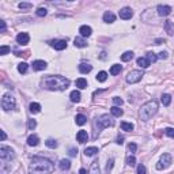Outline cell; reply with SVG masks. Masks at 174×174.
I'll return each mask as SVG.
<instances>
[{"label":"cell","instance_id":"1","mask_svg":"<svg viewBox=\"0 0 174 174\" xmlns=\"http://www.w3.org/2000/svg\"><path fill=\"white\" fill-rule=\"evenodd\" d=\"M53 170L55 165L52 163V161L42 158V156H34L29 167L30 174H50Z\"/></svg>","mask_w":174,"mask_h":174},{"label":"cell","instance_id":"2","mask_svg":"<svg viewBox=\"0 0 174 174\" xmlns=\"http://www.w3.org/2000/svg\"><path fill=\"white\" fill-rule=\"evenodd\" d=\"M69 86V79L60 75H55V76H48L44 79V87L48 90H56V91H63V90L68 89Z\"/></svg>","mask_w":174,"mask_h":174},{"label":"cell","instance_id":"3","mask_svg":"<svg viewBox=\"0 0 174 174\" xmlns=\"http://www.w3.org/2000/svg\"><path fill=\"white\" fill-rule=\"evenodd\" d=\"M156 112H158V102L156 101H148L140 108V118L143 121H148Z\"/></svg>","mask_w":174,"mask_h":174},{"label":"cell","instance_id":"4","mask_svg":"<svg viewBox=\"0 0 174 174\" xmlns=\"http://www.w3.org/2000/svg\"><path fill=\"white\" fill-rule=\"evenodd\" d=\"M15 106H16L15 98L12 97L10 93H6V94L3 95V98H1V108H3V110L10 112V110L15 109Z\"/></svg>","mask_w":174,"mask_h":174},{"label":"cell","instance_id":"5","mask_svg":"<svg viewBox=\"0 0 174 174\" xmlns=\"http://www.w3.org/2000/svg\"><path fill=\"white\" fill-rule=\"evenodd\" d=\"M113 124H114V121H113V118L109 114H102L97 118V127L99 131H102L103 128L112 127Z\"/></svg>","mask_w":174,"mask_h":174},{"label":"cell","instance_id":"6","mask_svg":"<svg viewBox=\"0 0 174 174\" xmlns=\"http://www.w3.org/2000/svg\"><path fill=\"white\" fill-rule=\"evenodd\" d=\"M15 156V152L11 147H7V146H1L0 147V158L1 161H11Z\"/></svg>","mask_w":174,"mask_h":174},{"label":"cell","instance_id":"7","mask_svg":"<svg viewBox=\"0 0 174 174\" xmlns=\"http://www.w3.org/2000/svg\"><path fill=\"white\" fill-rule=\"evenodd\" d=\"M170 165H171V155L170 154H163V155L161 156L159 162L156 163V169H158V170H165V169H167Z\"/></svg>","mask_w":174,"mask_h":174},{"label":"cell","instance_id":"8","mask_svg":"<svg viewBox=\"0 0 174 174\" xmlns=\"http://www.w3.org/2000/svg\"><path fill=\"white\" fill-rule=\"evenodd\" d=\"M144 76L142 71H139V69H135V71H131L129 74L127 75V82L133 84V83H137L142 80V78Z\"/></svg>","mask_w":174,"mask_h":174},{"label":"cell","instance_id":"9","mask_svg":"<svg viewBox=\"0 0 174 174\" xmlns=\"http://www.w3.org/2000/svg\"><path fill=\"white\" fill-rule=\"evenodd\" d=\"M118 15H120L121 19H124V21H128V19H131L133 16V11L129 8V7H124V8H121L120 12H118Z\"/></svg>","mask_w":174,"mask_h":174},{"label":"cell","instance_id":"10","mask_svg":"<svg viewBox=\"0 0 174 174\" xmlns=\"http://www.w3.org/2000/svg\"><path fill=\"white\" fill-rule=\"evenodd\" d=\"M156 11H158V15H159V16H167V15H170V12H171V7L159 4V6L156 7Z\"/></svg>","mask_w":174,"mask_h":174},{"label":"cell","instance_id":"11","mask_svg":"<svg viewBox=\"0 0 174 174\" xmlns=\"http://www.w3.org/2000/svg\"><path fill=\"white\" fill-rule=\"evenodd\" d=\"M30 41V36L27 33H19L18 36H16V42L19 45H27Z\"/></svg>","mask_w":174,"mask_h":174},{"label":"cell","instance_id":"12","mask_svg":"<svg viewBox=\"0 0 174 174\" xmlns=\"http://www.w3.org/2000/svg\"><path fill=\"white\" fill-rule=\"evenodd\" d=\"M46 63L44 60H36V61H33V69H36V71H44L46 69Z\"/></svg>","mask_w":174,"mask_h":174},{"label":"cell","instance_id":"13","mask_svg":"<svg viewBox=\"0 0 174 174\" xmlns=\"http://www.w3.org/2000/svg\"><path fill=\"white\" fill-rule=\"evenodd\" d=\"M52 46L56 50H63L67 48V41H65V40H56V41H52Z\"/></svg>","mask_w":174,"mask_h":174},{"label":"cell","instance_id":"14","mask_svg":"<svg viewBox=\"0 0 174 174\" xmlns=\"http://www.w3.org/2000/svg\"><path fill=\"white\" fill-rule=\"evenodd\" d=\"M79 33H80V36H82L83 38H86V37H90V36H91L93 30H91V27H90V26H87V25H83V26L79 27Z\"/></svg>","mask_w":174,"mask_h":174},{"label":"cell","instance_id":"15","mask_svg":"<svg viewBox=\"0 0 174 174\" xmlns=\"http://www.w3.org/2000/svg\"><path fill=\"white\" fill-rule=\"evenodd\" d=\"M76 140L79 143H82V144H83V143H86L87 140H89V135H87V132H86V131H83V129L79 131V132L76 133Z\"/></svg>","mask_w":174,"mask_h":174},{"label":"cell","instance_id":"16","mask_svg":"<svg viewBox=\"0 0 174 174\" xmlns=\"http://www.w3.org/2000/svg\"><path fill=\"white\" fill-rule=\"evenodd\" d=\"M38 143H40V137L37 135H30L27 137V144L30 147H36V146H38Z\"/></svg>","mask_w":174,"mask_h":174},{"label":"cell","instance_id":"17","mask_svg":"<svg viewBox=\"0 0 174 174\" xmlns=\"http://www.w3.org/2000/svg\"><path fill=\"white\" fill-rule=\"evenodd\" d=\"M116 21V15L113 14L112 11H106L103 14V22H106V23H113Z\"/></svg>","mask_w":174,"mask_h":174},{"label":"cell","instance_id":"18","mask_svg":"<svg viewBox=\"0 0 174 174\" xmlns=\"http://www.w3.org/2000/svg\"><path fill=\"white\" fill-rule=\"evenodd\" d=\"M136 63H137L139 67H142V68H148L150 67V60L147 59V57H139L137 60H136Z\"/></svg>","mask_w":174,"mask_h":174},{"label":"cell","instance_id":"19","mask_svg":"<svg viewBox=\"0 0 174 174\" xmlns=\"http://www.w3.org/2000/svg\"><path fill=\"white\" fill-rule=\"evenodd\" d=\"M165 30L169 36H173L174 34V22L173 21H166L165 22Z\"/></svg>","mask_w":174,"mask_h":174},{"label":"cell","instance_id":"20","mask_svg":"<svg viewBox=\"0 0 174 174\" xmlns=\"http://www.w3.org/2000/svg\"><path fill=\"white\" fill-rule=\"evenodd\" d=\"M79 72L80 74H89V72H91L93 67L90 64H86V63H82V64H79Z\"/></svg>","mask_w":174,"mask_h":174},{"label":"cell","instance_id":"21","mask_svg":"<svg viewBox=\"0 0 174 174\" xmlns=\"http://www.w3.org/2000/svg\"><path fill=\"white\" fill-rule=\"evenodd\" d=\"M74 45L76 48H86L87 46V42H86V40L83 38V37H76V38L74 40Z\"/></svg>","mask_w":174,"mask_h":174},{"label":"cell","instance_id":"22","mask_svg":"<svg viewBox=\"0 0 174 174\" xmlns=\"http://www.w3.org/2000/svg\"><path fill=\"white\" fill-rule=\"evenodd\" d=\"M29 109H30V112L31 113H40L41 112V105L40 103H37V102H33V103H30V106H29Z\"/></svg>","mask_w":174,"mask_h":174},{"label":"cell","instance_id":"23","mask_svg":"<svg viewBox=\"0 0 174 174\" xmlns=\"http://www.w3.org/2000/svg\"><path fill=\"white\" fill-rule=\"evenodd\" d=\"M122 71V67H121L120 64H114V65H112V68H110V74L112 75H120V72Z\"/></svg>","mask_w":174,"mask_h":174},{"label":"cell","instance_id":"24","mask_svg":"<svg viewBox=\"0 0 174 174\" xmlns=\"http://www.w3.org/2000/svg\"><path fill=\"white\" fill-rule=\"evenodd\" d=\"M69 98H71V101L72 102H75V103H78L80 101V93L78 91V90H74V91L69 94Z\"/></svg>","mask_w":174,"mask_h":174},{"label":"cell","instance_id":"25","mask_svg":"<svg viewBox=\"0 0 174 174\" xmlns=\"http://www.w3.org/2000/svg\"><path fill=\"white\" fill-rule=\"evenodd\" d=\"M75 121H76L78 125H84L86 122H87V117H86L84 114H78L76 117H75Z\"/></svg>","mask_w":174,"mask_h":174},{"label":"cell","instance_id":"26","mask_svg":"<svg viewBox=\"0 0 174 174\" xmlns=\"http://www.w3.org/2000/svg\"><path fill=\"white\" fill-rule=\"evenodd\" d=\"M59 166H60L61 170H69V167H71V162H69L68 159H61Z\"/></svg>","mask_w":174,"mask_h":174},{"label":"cell","instance_id":"27","mask_svg":"<svg viewBox=\"0 0 174 174\" xmlns=\"http://www.w3.org/2000/svg\"><path fill=\"white\" fill-rule=\"evenodd\" d=\"M89 174H99V165H98L97 161H94V162H93L91 167H90Z\"/></svg>","mask_w":174,"mask_h":174},{"label":"cell","instance_id":"28","mask_svg":"<svg viewBox=\"0 0 174 174\" xmlns=\"http://www.w3.org/2000/svg\"><path fill=\"white\" fill-rule=\"evenodd\" d=\"M133 59V52H124V53L121 55V60L122 61H131V60Z\"/></svg>","mask_w":174,"mask_h":174},{"label":"cell","instance_id":"29","mask_svg":"<svg viewBox=\"0 0 174 174\" xmlns=\"http://www.w3.org/2000/svg\"><path fill=\"white\" fill-rule=\"evenodd\" d=\"M97 152H98V148H97V147H87V148L84 150L86 156H94Z\"/></svg>","mask_w":174,"mask_h":174},{"label":"cell","instance_id":"30","mask_svg":"<svg viewBox=\"0 0 174 174\" xmlns=\"http://www.w3.org/2000/svg\"><path fill=\"white\" fill-rule=\"evenodd\" d=\"M76 87H79V89H86L87 87V80L84 79V78H79V79H76Z\"/></svg>","mask_w":174,"mask_h":174},{"label":"cell","instance_id":"31","mask_svg":"<svg viewBox=\"0 0 174 174\" xmlns=\"http://www.w3.org/2000/svg\"><path fill=\"white\" fill-rule=\"evenodd\" d=\"M110 112H112V114L114 116V117H121V116H122V109H120L118 106H113L112 109H110Z\"/></svg>","mask_w":174,"mask_h":174},{"label":"cell","instance_id":"32","mask_svg":"<svg viewBox=\"0 0 174 174\" xmlns=\"http://www.w3.org/2000/svg\"><path fill=\"white\" fill-rule=\"evenodd\" d=\"M161 101H162L163 106H169V105H170V102H171V97L169 94H163L162 98H161Z\"/></svg>","mask_w":174,"mask_h":174},{"label":"cell","instance_id":"33","mask_svg":"<svg viewBox=\"0 0 174 174\" xmlns=\"http://www.w3.org/2000/svg\"><path fill=\"white\" fill-rule=\"evenodd\" d=\"M106 79H108V74L105 71H101V72H98V75H97V80L98 82H106Z\"/></svg>","mask_w":174,"mask_h":174},{"label":"cell","instance_id":"34","mask_svg":"<svg viewBox=\"0 0 174 174\" xmlns=\"http://www.w3.org/2000/svg\"><path fill=\"white\" fill-rule=\"evenodd\" d=\"M27 68H29V65H27L26 63H19L18 64V71L21 72V74H26Z\"/></svg>","mask_w":174,"mask_h":174},{"label":"cell","instance_id":"35","mask_svg":"<svg viewBox=\"0 0 174 174\" xmlns=\"http://www.w3.org/2000/svg\"><path fill=\"white\" fill-rule=\"evenodd\" d=\"M121 129L129 132V131L133 129V124H131V122H121Z\"/></svg>","mask_w":174,"mask_h":174},{"label":"cell","instance_id":"36","mask_svg":"<svg viewBox=\"0 0 174 174\" xmlns=\"http://www.w3.org/2000/svg\"><path fill=\"white\" fill-rule=\"evenodd\" d=\"M45 144H46V147L53 148V150L57 147V142H56V140H53V139H48L46 142H45Z\"/></svg>","mask_w":174,"mask_h":174},{"label":"cell","instance_id":"37","mask_svg":"<svg viewBox=\"0 0 174 174\" xmlns=\"http://www.w3.org/2000/svg\"><path fill=\"white\" fill-rule=\"evenodd\" d=\"M146 57H147V59L150 60V63H151V61H152V63H155L156 60H158V56H156V55L154 53V52H148V53H147V56H146Z\"/></svg>","mask_w":174,"mask_h":174},{"label":"cell","instance_id":"38","mask_svg":"<svg viewBox=\"0 0 174 174\" xmlns=\"http://www.w3.org/2000/svg\"><path fill=\"white\" fill-rule=\"evenodd\" d=\"M127 163H128V166L133 167V166L136 165V158H135V156H132V155L128 156V158H127Z\"/></svg>","mask_w":174,"mask_h":174},{"label":"cell","instance_id":"39","mask_svg":"<svg viewBox=\"0 0 174 174\" xmlns=\"http://www.w3.org/2000/svg\"><path fill=\"white\" fill-rule=\"evenodd\" d=\"M36 127H37V121L36 120H29V122H27V128H29L30 131H33Z\"/></svg>","mask_w":174,"mask_h":174},{"label":"cell","instance_id":"40","mask_svg":"<svg viewBox=\"0 0 174 174\" xmlns=\"http://www.w3.org/2000/svg\"><path fill=\"white\" fill-rule=\"evenodd\" d=\"M46 14H48L46 8H42V7H40V8L37 10V15H38V16H46Z\"/></svg>","mask_w":174,"mask_h":174},{"label":"cell","instance_id":"41","mask_svg":"<svg viewBox=\"0 0 174 174\" xmlns=\"http://www.w3.org/2000/svg\"><path fill=\"white\" fill-rule=\"evenodd\" d=\"M8 52H10V46H7V45H3V46L0 48V55H1V56L7 55Z\"/></svg>","mask_w":174,"mask_h":174},{"label":"cell","instance_id":"42","mask_svg":"<svg viewBox=\"0 0 174 174\" xmlns=\"http://www.w3.org/2000/svg\"><path fill=\"white\" fill-rule=\"evenodd\" d=\"M113 103H114L116 106H121V105L124 103V101L121 99L120 97H114V98H113Z\"/></svg>","mask_w":174,"mask_h":174},{"label":"cell","instance_id":"43","mask_svg":"<svg viewBox=\"0 0 174 174\" xmlns=\"http://www.w3.org/2000/svg\"><path fill=\"white\" fill-rule=\"evenodd\" d=\"M31 7H33L31 3H19V8L21 10H29Z\"/></svg>","mask_w":174,"mask_h":174},{"label":"cell","instance_id":"44","mask_svg":"<svg viewBox=\"0 0 174 174\" xmlns=\"http://www.w3.org/2000/svg\"><path fill=\"white\" fill-rule=\"evenodd\" d=\"M165 133L169 136V137H173L174 139V128H166Z\"/></svg>","mask_w":174,"mask_h":174},{"label":"cell","instance_id":"45","mask_svg":"<svg viewBox=\"0 0 174 174\" xmlns=\"http://www.w3.org/2000/svg\"><path fill=\"white\" fill-rule=\"evenodd\" d=\"M147 170H146V166L144 165H139L137 166V174H146Z\"/></svg>","mask_w":174,"mask_h":174},{"label":"cell","instance_id":"46","mask_svg":"<svg viewBox=\"0 0 174 174\" xmlns=\"http://www.w3.org/2000/svg\"><path fill=\"white\" fill-rule=\"evenodd\" d=\"M128 148H129L131 152H135L136 150H137V146L135 144V143H129V146H128Z\"/></svg>","mask_w":174,"mask_h":174},{"label":"cell","instance_id":"47","mask_svg":"<svg viewBox=\"0 0 174 174\" xmlns=\"http://www.w3.org/2000/svg\"><path fill=\"white\" fill-rule=\"evenodd\" d=\"M113 163H114V162H113V159H110L109 162H108V165H106V171H108V173H109V171L112 170V167H113Z\"/></svg>","mask_w":174,"mask_h":174},{"label":"cell","instance_id":"48","mask_svg":"<svg viewBox=\"0 0 174 174\" xmlns=\"http://www.w3.org/2000/svg\"><path fill=\"white\" fill-rule=\"evenodd\" d=\"M154 42H155V45H161V44H165L166 41H165V40H162V38H156Z\"/></svg>","mask_w":174,"mask_h":174},{"label":"cell","instance_id":"49","mask_svg":"<svg viewBox=\"0 0 174 174\" xmlns=\"http://www.w3.org/2000/svg\"><path fill=\"white\" fill-rule=\"evenodd\" d=\"M158 57H159V59L166 60V59H167V53H166V52H161V53H159V56H158Z\"/></svg>","mask_w":174,"mask_h":174},{"label":"cell","instance_id":"50","mask_svg":"<svg viewBox=\"0 0 174 174\" xmlns=\"http://www.w3.org/2000/svg\"><path fill=\"white\" fill-rule=\"evenodd\" d=\"M0 27H1V33L6 31V22H4V21H0Z\"/></svg>","mask_w":174,"mask_h":174},{"label":"cell","instance_id":"51","mask_svg":"<svg viewBox=\"0 0 174 174\" xmlns=\"http://www.w3.org/2000/svg\"><path fill=\"white\" fill-rule=\"evenodd\" d=\"M76 154H78L76 148H71V150H69V155L71 156H76Z\"/></svg>","mask_w":174,"mask_h":174},{"label":"cell","instance_id":"52","mask_svg":"<svg viewBox=\"0 0 174 174\" xmlns=\"http://www.w3.org/2000/svg\"><path fill=\"white\" fill-rule=\"evenodd\" d=\"M116 143H117V144H122V143H124V139H122V137H120V136H118V137H117V142H116Z\"/></svg>","mask_w":174,"mask_h":174},{"label":"cell","instance_id":"53","mask_svg":"<svg viewBox=\"0 0 174 174\" xmlns=\"http://www.w3.org/2000/svg\"><path fill=\"white\" fill-rule=\"evenodd\" d=\"M0 133H1V140H6V139H7L6 132H4V131H0Z\"/></svg>","mask_w":174,"mask_h":174},{"label":"cell","instance_id":"54","mask_svg":"<svg viewBox=\"0 0 174 174\" xmlns=\"http://www.w3.org/2000/svg\"><path fill=\"white\" fill-rule=\"evenodd\" d=\"M101 59H106V52H102L101 53Z\"/></svg>","mask_w":174,"mask_h":174},{"label":"cell","instance_id":"55","mask_svg":"<svg viewBox=\"0 0 174 174\" xmlns=\"http://www.w3.org/2000/svg\"><path fill=\"white\" fill-rule=\"evenodd\" d=\"M79 174H87V171H86L84 169H80V170H79Z\"/></svg>","mask_w":174,"mask_h":174}]
</instances>
